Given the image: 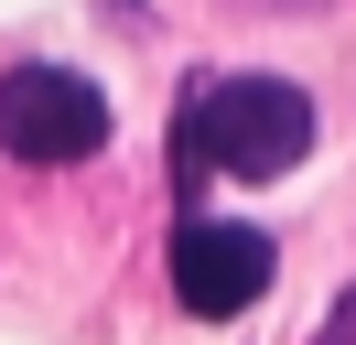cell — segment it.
Masks as SVG:
<instances>
[{"mask_svg":"<svg viewBox=\"0 0 356 345\" xmlns=\"http://www.w3.org/2000/svg\"><path fill=\"white\" fill-rule=\"evenodd\" d=\"M259 291H270V237L238 227V216H184V237H173V302H184V313L227 323V313H248Z\"/></svg>","mask_w":356,"mask_h":345,"instance_id":"3957f363","label":"cell"},{"mask_svg":"<svg viewBox=\"0 0 356 345\" xmlns=\"http://www.w3.org/2000/svg\"><path fill=\"white\" fill-rule=\"evenodd\" d=\"M324 345H356V291H346V302L324 313Z\"/></svg>","mask_w":356,"mask_h":345,"instance_id":"277c9868","label":"cell"},{"mask_svg":"<svg viewBox=\"0 0 356 345\" xmlns=\"http://www.w3.org/2000/svg\"><path fill=\"white\" fill-rule=\"evenodd\" d=\"M313 151V97L291 76H216L173 108V172L184 184H270Z\"/></svg>","mask_w":356,"mask_h":345,"instance_id":"6da1fadb","label":"cell"},{"mask_svg":"<svg viewBox=\"0 0 356 345\" xmlns=\"http://www.w3.org/2000/svg\"><path fill=\"white\" fill-rule=\"evenodd\" d=\"M108 141V97L76 65H11L0 76V151L11 162H87Z\"/></svg>","mask_w":356,"mask_h":345,"instance_id":"7a4b0ae2","label":"cell"}]
</instances>
